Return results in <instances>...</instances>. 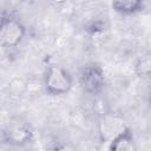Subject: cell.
<instances>
[{
	"mask_svg": "<svg viewBox=\"0 0 151 151\" xmlns=\"http://www.w3.org/2000/svg\"><path fill=\"white\" fill-rule=\"evenodd\" d=\"M26 35V26L14 13L0 15V47L5 50L19 46Z\"/></svg>",
	"mask_w": 151,
	"mask_h": 151,
	"instance_id": "6da1fadb",
	"label": "cell"
},
{
	"mask_svg": "<svg viewBox=\"0 0 151 151\" xmlns=\"http://www.w3.org/2000/svg\"><path fill=\"white\" fill-rule=\"evenodd\" d=\"M44 90L48 96L58 97L68 93L73 87L72 74L61 65L52 64L50 65L42 78Z\"/></svg>",
	"mask_w": 151,
	"mask_h": 151,
	"instance_id": "7a4b0ae2",
	"label": "cell"
},
{
	"mask_svg": "<svg viewBox=\"0 0 151 151\" xmlns=\"http://www.w3.org/2000/svg\"><path fill=\"white\" fill-rule=\"evenodd\" d=\"M34 137L31 125L21 119L8 122L1 132V139L5 144L13 147H22L28 145Z\"/></svg>",
	"mask_w": 151,
	"mask_h": 151,
	"instance_id": "3957f363",
	"label": "cell"
},
{
	"mask_svg": "<svg viewBox=\"0 0 151 151\" xmlns=\"http://www.w3.org/2000/svg\"><path fill=\"white\" fill-rule=\"evenodd\" d=\"M79 85L81 90L90 96H99L106 85V77L98 64H88L79 73Z\"/></svg>",
	"mask_w": 151,
	"mask_h": 151,
	"instance_id": "277c9868",
	"label": "cell"
},
{
	"mask_svg": "<svg viewBox=\"0 0 151 151\" xmlns=\"http://www.w3.org/2000/svg\"><path fill=\"white\" fill-rule=\"evenodd\" d=\"M126 125L123 118L116 113H106L99 122V136L103 143H109L116 134H118Z\"/></svg>",
	"mask_w": 151,
	"mask_h": 151,
	"instance_id": "5b68a950",
	"label": "cell"
},
{
	"mask_svg": "<svg viewBox=\"0 0 151 151\" xmlns=\"http://www.w3.org/2000/svg\"><path fill=\"white\" fill-rule=\"evenodd\" d=\"M107 151H137L132 130L126 126L107 143Z\"/></svg>",
	"mask_w": 151,
	"mask_h": 151,
	"instance_id": "8992f818",
	"label": "cell"
},
{
	"mask_svg": "<svg viewBox=\"0 0 151 151\" xmlns=\"http://www.w3.org/2000/svg\"><path fill=\"white\" fill-rule=\"evenodd\" d=\"M111 7L118 14L133 15L143 12L146 7V2L143 0H124V1L119 0V1H113L111 4Z\"/></svg>",
	"mask_w": 151,
	"mask_h": 151,
	"instance_id": "52a82bcc",
	"label": "cell"
},
{
	"mask_svg": "<svg viewBox=\"0 0 151 151\" xmlns=\"http://www.w3.org/2000/svg\"><path fill=\"white\" fill-rule=\"evenodd\" d=\"M150 72H151V54L144 53L134 63V73L138 78L144 79L150 76Z\"/></svg>",
	"mask_w": 151,
	"mask_h": 151,
	"instance_id": "ba28073f",
	"label": "cell"
}]
</instances>
